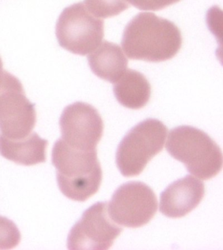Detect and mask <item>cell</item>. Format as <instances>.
<instances>
[{
    "instance_id": "obj_1",
    "label": "cell",
    "mask_w": 223,
    "mask_h": 250,
    "mask_svg": "<svg viewBox=\"0 0 223 250\" xmlns=\"http://www.w3.org/2000/svg\"><path fill=\"white\" fill-rule=\"evenodd\" d=\"M182 36L174 22L152 13H140L125 27L121 44L128 57L149 62L173 58L181 49Z\"/></svg>"
},
{
    "instance_id": "obj_2",
    "label": "cell",
    "mask_w": 223,
    "mask_h": 250,
    "mask_svg": "<svg viewBox=\"0 0 223 250\" xmlns=\"http://www.w3.org/2000/svg\"><path fill=\"white\" fill-rule=\"evenodd\" d=\"M60 190L71 200L84 202L96 194L102 181L97 150L73 148L59 139L52 152Z\"/></svg>"
},
{
    "instance_id": "obj_3",
    "label": "cell",
    "mask_w": 223,
    "mask_h": 250,
    "mask_svg": "<svg viewBox=\"0 0 223 250\" xmlns=\"http://www.w3.org/2000/svg\"><path fill=\"white\" fill-rule=\"evenodd\" d=\"M166 148L170 156L185 165L190 173L201 180L211 179L222 170L220 147L196 127L181 125L171 129Z\"/></svg>"
},
{
    "instance_id": "obj_4",
    "label": "cell",
    "mask_w": 223,
    "mask_h": 250,
    "mask_svg": "<svg viewBox=\"0 0 223 250\" xmlns=\"http://www.w3.org/2000/svg\"><path fill=\"white\" fill-rule=\"evenodd\" d=\"M168 128L160 120L148 118L125 135L116 152V164L125 177L138 176L164 148Z\"/></svg>"
},
{
    "instance_id": "obj_5",
    "label": "cell",
    "mask_w": 223,
    "mask_h": 250,
    "mask_svg": "<svg viewBox=\"0 0 223 250\" xmlns=\"http://www.w3.org/2000/svg\"><path fill=\"white\" fill-rule=\"evenodd\" d=\"M59 45L77 55L94 51L104 37V22L88 10L84 3H74L64 9L56 25Z\"/></svg>"
},
{
    "instance_id": "obj_6",
    "label": "cell",
    "mask_w": 223,
    "mask_h": 250,
    "mask_svg": "<svg viewBox=\"0 0 223 250\" xmlns=\"http://www.w3.org/2000/svg\"><path fill=\"white\" fill-rule=\"evenodd\" d=\"M36 117L35 104L26 98L22 83L5 71L0 88V134L13 140L25 138L34 129Z\"/></svg>"
},
{
    "instance_id": "obj_7",
    "label": "cell",
    "mask_w": 223,
    "mask_h": 250,
    "mask_svg": "<svg viewBox=\"0 0 223 250\" xmlns=\"http://www.w3.org/2000/svg\"><path fill=\"white\" fill-rule=\"evenodd\" d=\"M109 214L115 223L126 228L145 226L158 208V201L153 189L141 182H129L114 192L108 204Z\"/></svg>"
},
{
    "instance_id": "obj_8",
    "label": "cell",
    "mask_w": 223,
    "mask_h": 250,
    "mask_svg": "<svg viewBox=\"0 0 223 250\" xmlns=\"http://www.w3.org/2000/svg\"><path fill=\"white\" fill-rule=\"evenodd\" d=\"M123 230L111 218L108 203L98 202L85 210L80 220L71 228L67 237V248L108 250Z\"/></svg>"
},
{
    "instance_id": "obj_9",
    "label": "cell",
    "mask_w": 223,
    "mask_h": 250,
    "mask_svg": "<svg viewBox=\"0 0 223 250\" xmlns=\"http://www.w3.org/2000/svg\"><path fill=\"white\" fill-rule=\"evenodd\" d=\"M62 139L69 146L82 150H96L104 132V122L90 104L75 102L64 109L60 118Z\"/></svg>"
},
{
    "instance_id": "obj_10",
    "label": "cell",
    "mask_w": 223,
    "mask_h": 250,
    "mask_svg": "<svg viewBox=\"0 0 223 250\" xmlns=\"http://www.w3.org/2000/svg\"><path fill=\"white\" fill-rule=\"evenodd\" d=\"M204 195L203 182L187 175L170 184L161 193L160 212L168 218H182L199 206Z\"/></svg>"
},
{
    "instance_id": "obj_11",
    "label": "cell",
    "mask_w": 223,
    "mask_h": 250,
    "mask_svg": "<svg viewBox=\"0 0 223 250\" xmlns=\"http://www.w3.org/2000/svg\"><path fill=\"white\" fill-rule=\"evenodd\" d=\"M48 141L36 133L21 139H10L0 134V155L15 164L32 166L46 161Z\"/></svg>"
},
{
    "instance_id": "obj_12",
    "label": "cell",
    "mask_w": 223,
    "mask_h": 250,
    "mask_svg": "<svg viewBox=\"0 0 223 250\" xmlns=\"http://www.w3.org/2000/svg\"><path fill=\"white\" fill-rule=\"evenodd\" d=\"M89 66L93 73L102 80L117 82L127 71L128 60L121 48L104 41L88 56Z\"/></svg>"
},
{
    "instance_id": "obj_13",
    "label": "cell",
    "mask_w": 223,
    "mask_h": 250,
    "mask_svg": "<svg viewBox=\"0 0 223 250\" xmlns=\"http://www.w3.org/2000/svg\"><path fill=\"white\" fill-rule=\"evenodd\" d=\"M113 92L117 102L126 108L137 110L144 107L151 98L150 83L139 71L127 69L114 83Z\"/></svg>"
},
{
    "instance_id": "obj_14",
    "label": "cell",
    "mask_w": 223,
    "mask_h": 250,
    "mask_svg": "<svg viewBox=\"0 0 223 250\" xmlns=\"http://www.w3.org/2000/svg\"><path fill=\"white\" fill-rule=\"evenodd\" d=\"M85 3L92 15L103 19L117 16L130 7L127 0H85Z\"/></svg>"
},
{
    "instance_id": "obj_15",
    "label": "cell",
    "mask_w": 223,
    "mask_h": 250,
    "mask_svg": "<svg viewBox=\"0 0 223 250\" xmlns=\"http://www.w3.org/2000/svg\"><path fill=\"white\" fill-rule=\"evenodd\" d=\"M21 234L15 223L0 216V250H11L20 243Z\"/></svg>"
},
{
    "instance_id": "obj_16",
    "label": "cell",
    "mask_w": 223,
    "mask_h": 250,
    "mask_svg": "<svg viewBox=\"0 0 223 250\" xmlns=\"http://www.w3.org/2000/svg\"><path fill=\"white\" fill-rule=\"evenodd\" d=\"M135 8L141 11L162 10L181 0H127Z\"/></svg>"
},
{
    "instance_id": "obj_17",
    "label": "cell",
    "mask_w": 223,
    "mask_h": 250,
    "mask_svg": "<svg viewBox=\"0 0 223 250\" xmlns=\"http://www.w3.org/2000/svg\"><path fill=\"white\" fill-rule=\"evenodd\" d=\"M5 71L3 70V62L0 57V88L2 86L3 80H4Z\"/></svg>"
}]
</instances>
